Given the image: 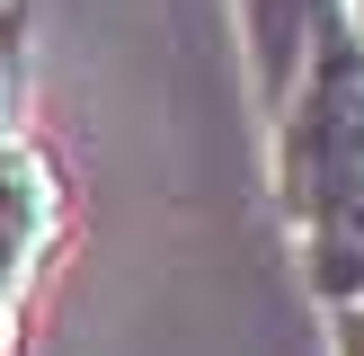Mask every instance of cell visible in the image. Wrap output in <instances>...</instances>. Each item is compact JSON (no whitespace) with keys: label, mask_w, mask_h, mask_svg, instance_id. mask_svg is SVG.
I'll return each mask as SVG.
<instances>
[{"label":"cell","mask_w":364,"mask_h":356,"mask_svg":"<svg viewBox=\"0 0 364 356\" xmlns=\"http://www.w3.org/2000/svg\"><path fill=\"white\" fill-rule=\"evenodd\" d=\"M276 196L302 241V276L329 303H364V36L338 9L276 116Z\"/></svg>","instance_id":"6da1fadb"},{"label":"cell","mask_w":364,"mask_h":356,"mask_svg":"<svg viewBox=\"0 0 364 356\" xmlns=\"http://www.w3.org/2000/svg\"><path fill=\"white\" fill-rule=\"evenodd\" d=\"M53 241H63V169L45 142L9 134L0 142V312L27 303V285L45 276Z\"/></svg>","instance_id":"7a4b0ae2"},{"label":"cell","mask_w":364,"mask_h":356,"mask_svg":"<svg viewBox=\"0 0 364 356\" xmlns=\"http://www.w3.org/2000/svg\"><path fill=\"white\" fill-rule=\"evenodd\" d=\"M347 9V0H240V27H249V71H258V107L267 125L284 116V98H294L302 63H311L320 27Z\"/></svg>","instance_id":"3957f363"},{"label":"cell","mask_w":364,"mask_h":356,"mask_svg":"<svg viewBox=\"0 0 364 356\" xmlns=\"http://www.w3.org/2000/svg\"><path fill=\"white\" fill-rule=\"evenodd\" d=\"M18 89H27V0H0V142L18 134Z\"/></svg>","instance_id":"277c9868"},{"label":"cell","mask_w":364,"mask_h":356,"mask_svg":"<svg viewBox=\"0 0 364 356\" xmlns=\"http://www.w3.org/2000/svg\"><path fill=\"white\" fill-rule=\"evenodd\" d=\"M329 347L338 356H364V303H338V312H329Z\"/></svg>","instance_id":"5b68a950"},{"label":"cell","mask_w":364,"mask_h":356,"mask_svg":"<svg viewBox=\"0 0 364 356\" xmlns=\"http://www.w3.org/2000/svg\"><path fill=\"white\" fill-rule=\"evenodd\" d=\"M0 356H18V312H0Z\"/></svg>","instance_id":"8992f818"},{"label":"cell","mask_w":364,"mask_h":356,"mask_svg":"<svg viewBox=\"0 0 364 356\" xmlns=\"http://www.w3.org/2000/svg\"><path fill=\"white\" fill-rule=\"evenodd\" d=\"M347 18H355V36H364V0H347Z\"/></svg>","instance_id":"52a82bcc"}]
</instances>
